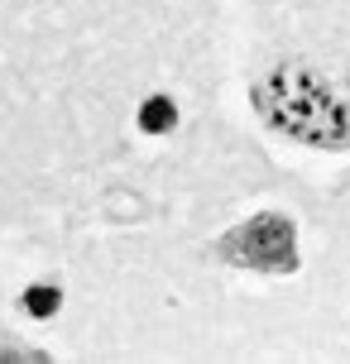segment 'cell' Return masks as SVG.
Wrapping results in <instances>:
<instances>
[{
    "label": "cell",
    "mask_w": 350,
    "mask_h": 364,
    "mask_svg": "<svg viewBox=\"0 0 350 364\" xmlns=\"http://www.w3.org/2000/svg\"><path fill=\"white\" fill-rule=\"evenodd\" d=\"M173 125H178V110H173V101H168V96L144 101V110H139V129H149V134H168Z\"/></svg>",
    "instance_id": "3957f363"
},
{
    "label": "cell",
    "mask_w": 350,
    "mask_h": 364,
    "mask_svg": "<svg viewBox=\"0 0 350 364\" xmlns=\"http://www.w3.org/2000/svg\"><path fill=\"white\" fill-rule=\"evenodd\" d=\"M255 106L269 125H278L293 139L322 149H350V82L283 63L269 77H259Z\"/></svg>",
    "instance_id": "6da1fadb"
},
{
    "label": "cell",
    "mask_w": 350,
    "mask_h": 364,
    "mask_svg": "<svg viewBox=\"0 0 350 364\" xmlns=\"http://www.w3.org/2000/svg\"><path fill=\"white\" fill-rule=\"evenodd\" d=\"M58 302H63L58 288H29L24 292V311L29 316H48V311H58Z\"/></svg>",
    "instance_id": "277c9868"
},
{
    "label": "cell",
    "mask_w": 350,
    "mask_h": 364,
    "mask_svg": "<svg viewBox=\"0 0 350 364\" xmlns=\"http://www.w3.org/2000/svg\"><path fill=\"white\" fill-rule=\"evenodd\" d=\"M221 255L250 269H293V225L278 216H259L221 240Z\"/></svg>",
    "instance_id": "7a4b0ae2"
}]
</instances>
